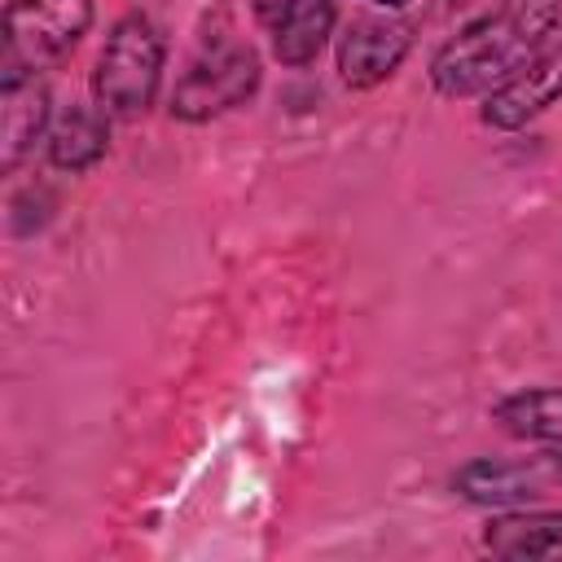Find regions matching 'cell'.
Here are the masks:
<instances>
[{
	"mask_svg": "<svg viewBox=\"0 0 562 562\" xmlns=\"http://www.w3.org/2000/svg\"><path fill=\"white\" fill-rule=\"evenodd\" d=\"M255 88H259L255 48L250 44H220L180 75V83L171 92V114L189 119V123H202L211 114H224V110L241 105Z\"/></svg>",
	"mask_w": 562,
	"mask_h": 562,
	"instance_id": "obj_4",
	"label": "cell"
},
{
	"mask_svg": "<svg viewBox=\"0 0 562 562\" xmlns=\"http://www.w3.org/2000/svg\"><path fill=\"white\" fill-rule=\"evenodd\" d=\"M452 483L465 501H479V505H522V501L558 492L562 465H558V452H540V457H522V461L479 457V461L461 465Z\"/></svg>",
	"mask_w": 562,
	"mask_h": 562,
	"instance_id": "obj_5",
	"label": "cell"
},
{
	"mask_svg": "<svg viewBox=\"0 0 562 562\" xmlns=\"http://www.w3.org/2000/svg\"><path fill=\"white\" fill-rule=\"evenodd\" d=\"M373 4H382V9H404L408 0H373Z\"/></svg>",
	"mask_w": 562,
	"mask_h": 562,
	"instance_id": "obj_15",
	"label": "cell"
},
{
	"mask_svg": "<svg viewBox=\"0 0 562 562\" xmlns=\"http://www.w3.org/2000/svg\"><path fill=\"white\" fill-rule=\"evenodd\" d=\"M162 79V40L149 26V18L127 13L110 26L101 57H97V75H92V92L97 105L114 119H136L154 105Z\"/></svg>",
	"mask_w": 562,
	"mask_h": 562,
	"instance_id": "obj_3",
	"label": "cell"
},
{
	"mask_svg": "<svg viewBox=\"0 0 562 562\" xmlns=\"http://www.w3.org/2000/svg\"><path fill=\"white\" fill-rule=\"evenodd\" d=\"M4 167H13L26 149H31V140L44 132V123H48V97L31 83H22V88H4Z\"/></svg>",
	"mask_w": 562,
	"mask_h": 562,
	"instance_id": "obj_12",
	"label": "cell"
},
{
	"mask_svg": "<svg viewBox=\"0 0 562 562\" xmlns=\"http://www.w3.org/2000/svg\"><path fill=\"white\" fill-rule=\"evenodd\" d=\"M492 417L514 439H536V443L562 448V386H536V391L505 395L492 408Z\"/></svg>",
	"mask_w": 562,
	"mask_h": 562,
	"instance_id": "obj_10",
	"label": "cell"
},
{
	"mask_svg": "<svg viewBox=\"0 0 562 562\" xmlns=\"http://www.w3.org/2000/svg\"><path fill=\"white\" fill-rule=\"evenodd\" d=\"M413 48V26L400 18H356L338 44V75L347 88H373Z\"/></svg>",
	"mask_w": 562,
	"mask_h": 562,
	"instance_id": "obj_7",
	"label": "cell"
},
{
	"mask_svg": "<svg viewBox=\"0 0 562 562\" xmlns=\"http://www.w3.org/2000/svg\"><path fill=\"white\" fill-rule=\"evenodd\" d=\"M562 97V35L549 40L514 79H505L501 88L487 92V105H483V123L487 127H522L527 119L544 114L553 101Z\"/></svg>",
	"mask_w": 562,
	"mask_h": 562,
	"instance_id": "obj_6",
	"label": "cell"
},
{
	"mask_svg": "<svg viewBox=\"0 0 562 562\" xmlns=\"http://www.w3.org/2000/svg\"><path fill=\"white\" fill-rule=\"evenodd\" d=\"M562 22V0H505L483 13L457 40H448L430 61V83L443 97H479L514 79Z\"/></svg>",
	"mask_w": 562,
	"mask_h": 562,
	"instance_id": "obj_1",
	"label": "cell"
},
{
	"mask_svg": "<svg viewBox=\"0 0 562 562\" xmlns=\"http://www.w3.org/2000/svg\"><path fill=\"white\" fill-rule=\"evenodd\" d=\"M483 0H439V13H457V9H474Z\"/></svg>",
	"mask_w": 562,
	"mask_h": 562,
	"instance_id": "obj_14",
	"label": "cell"
},
{
	"mask_svg": "<svg viewBox=\"0 0 562 562\" xmlns=\"http://www.w3.org/2000/svg\"><path fill=\"white\" fill-rule=\"evenodd\" d=\"M250 4H255V13H259L263 22H281L299 0H250Z\"/></svg>",
	"mask_w": 562,
	"mask_h": 562,
	"instance_id": "obj_13",
	"label": "cell"
},
{
	"mask_svg": "<svg viewBox=\"0 0 562 562\" xmlns=\"http://www.w3.org/2000/svg\"><path fill=\"white\" fill-rule=\"evenodd\" d=\"M483 549L509 562L562 558V514H505L483 531Z\"/></svg>",
	"mask_w": 562,
	"mask_h": 562,
	"instance_id": "obj_8",
	"label": "cell"
},
{
	"mask_svg": "<svg viewBox=\"0 0 562 562\" xmlns=\"http://www.w3.org/2000/svg\"><path fill=\"white\" fill-rule=\"evenodd\" d=\"M334 26V0H299L281 22H272V53L281 66H307Z\"/></svg>",
	"mask_w": 562,
	"mask_h": 562,
	"instance_id": "obj_11",
	"label": "cell"
},
{
	"mask_svg": "<svg viewBox=\"0 0 562 562\" xmlns=\"http://www.w3.org/2000/svg\"><path fill=\"white\" fill-rule=\"evenodd\" d=\"M558 465H562V452H558Z\"/></svg>",
	"mask_w": 562,
	"mask_h": 562,
	"instance_id": "obj_16",
	"label": "cell"
},
{
	"mask_svg": "<svg viewBox=\"0 0 562 562\" xmlns=\"http://www.w3.org/2000/svg\"><path fill=\"white\" fill-rule=\"evenodd\" d=\"M92 26V0H9L0 88H22L35 70L53 66Z\"/></svg>",
	"mask_w": 562,
	"mask_h": 562,
	"instance_id": "obj_2",
	"label": "cell"
},
{
	"mask_svg": "<svg viewBox=\"0 0 562 562\" xmlns=\"http://www.w3.org/2000/svg\"><path fill=\"white\" fill-rule=\"evenodd\" d=\"M105 110L70 105L48 127V162L61 171H88L105 154Z\"/></svg>",
	"mask_w": 562,
	"mask_h": 562,
	"instance_id": "obj_9",
	"label": "cell"
}]
</instances>
